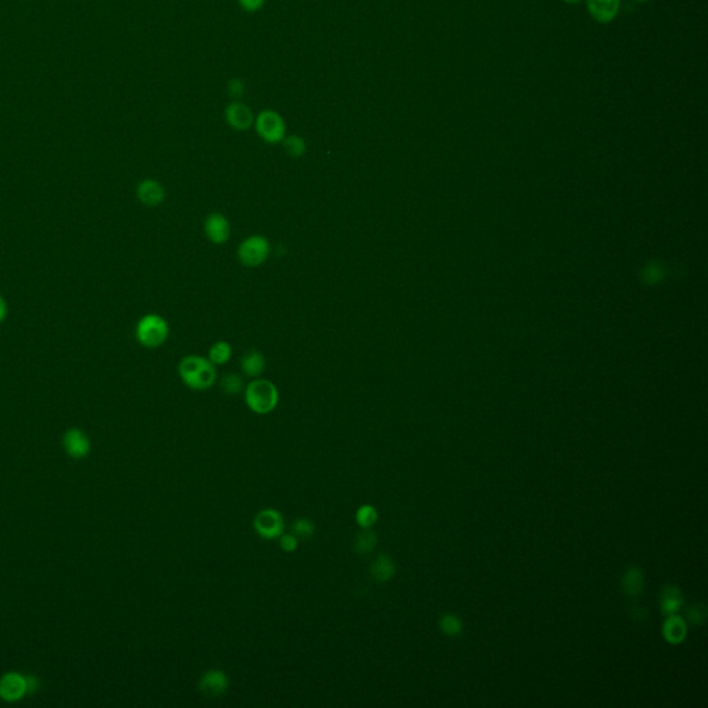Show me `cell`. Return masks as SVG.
Returning <instances> with one entry per match:
<instances>
[{
    "label": "cell",
    "mask_w": 708,
    "mask_h": 708,
    "mask_svg": "<svg viewBox=\"0 0 708 708\" xmlns=\"http://www.w3.org/2000/svg\"><path fill=\"white\" fill-rule=\"evenodd\" d=\"M178 371L184 385L197 391L212 388L217 379L216 366L212 364L207 357L198 354L183 357Z\"/></svg>",
    "instance_id": "6da1fadb"
},
{
    "label": "cell",
    "mask_w": 708,
    "mask_h": 708,
    "mask_svg": "<svg viewBox=\"0 0 708 708\" xmlns=\"http://www.w3.org/2000/svg\"><path fill=\"white\" fill-rule=\"evenodd\" d=\"M248 409L259 415H267L275 410L279 401V391L269 379L255 378L244 389Z\"/></svg>",
    "instance_id": "7a4b0ae2"
},
{
    "label": "cell",
    "mask_w": 708,
    "mask_h": 708,
    "mask_svg": "<svg viewBox=\"0 0 708 708\" xmlns=\"http://www.w3.org/2000/svg\"><path fill=\"white\" fill-rule=\"evenodd\" d=\"M170 328L160 314H145L136 325V339L145 349H158L168 341Z\"/></svg>",
    "instance_id": "3957f363"
},
{
    "label": "cell",
    "mask_w": 708,
    "mask_h": 708,
    "mask_svg": "<svg viewBox=\"0 0 708 708\" xmlns=\"http://www.w3.org/2000/svg\"><path fill=\"white\" fill-rule=\"evenodd\" d=\"M272 253L270 241L265 235H250L238 247L237 256L241 265L247 267L262 266Z\"/></svg>",
    "instance_id": "277c9868"
},
{
    "label": "cell",
    "mask_w": 708,
    "mask_h": 708,
    "mask_svg": "<svg viewBox=\"0 0 708 708\" xmlns=\"http://www.w3.org/2000/svg\"><path fill=\"white\" fill-rule=\"evenodd\" d=\"M257 136L265 143L278 144L287 136V125L281 115L273 110H265L255 118L253 122Z\"/></svg>",
    "instance_id": "5b68a950"
},
{
    "label": "cell",
    "mask_w": 708,
    "mask_h": 708,
    "mask_svg": "<svg viewBox=\"0 0 708 708\" xmlns=\"http://www.w3.org/2000/svg\"><path fill=\"white\" fill-rule=\"evenodd\" d=\"M255 531L265 540H275L284 534V518L277 509H263L253 519Z\"/></svg>",
    "instance_id": "8992f818"
},
{
    "label": "cell",
    "mask_w": 708,
    "mask_h": 708,
    "mask_svg": "<svg viewBox=\"0 0 708 708\" xmlns=\"http://www.w3.org/2000/svg\"><path fill=\"white\" fill-rule=\"evenodd\" d=\"M204 231L206 238L215 245H223L230 240V222L223 213L213 212L205 219Z\"/></svg>",
    "instance_id": "52a82bcc"
},
{
    "label": "cell",
    "mask_w": 708,
    "mask_h": 708,
    "mask_svg": "<svg viewBox=\"0 0 708 708\" xmlns=\"http://www.w3.org/2000/svg\"><path fill=\"white\" fill-rule=\"evenodd\" d=\"M26 693V681L21 674L7 672L0 678V699L4 702H19Z\"/></svg>",
    "instance_id": "ba28073f"
},
{
    "label": "cell",
    "mask_w": 708,
    "mask_h": 708,
    "mask_svg": "<svg viewBox=\"0 0 708 708\" xmlns=\"http://www.w3.org/2000/svg\"><path fill=\"white\" fill-rule=\"evenodd\" d=\"M225 118L230 126L238 132L248 130L255 122V116L251 108L238 100L230 103L226 107Z\"/></svg>",
    "instance_id": "9c48e42d"
},
{
    "label": "cell",
    "mask_w": 708,
    "mask_h": 708,
    "mask_svg": "<svg viewBox=\"0 0 708 708\" xmlns=\"http://www.w3.org/2000/svg\"><path fill=\"white\" fill-rule=\"evenodd\" d=\"M200 690L207 697H219L229 689V678L220 669H209L200 679Z\"/></svg>",
    "instance_id": "30bf717a"
},
{
    "label": "cell",
    "mask_w": 708,
    "mask_h": 708,
    "mask_svg": "<svg viewBox=\"0 0 708 708\" xmlns=\"http://www.w3.org/2000/svg\"><path fill=\"white\" fill-rule=\"evenodd\" d=\"M590 16L596 23L610 24L616 20L621 0H585Z\"/></svg>",
    "instance_id": "8fae6325"
},
{
    "label": "cell",
    "mask_w": 708,
    "mask_h": 708,
    "mask_svg": "<svg viewBox=\"0 0 708 708\" xmlns=\"http://www.w3.org/2000/svg\"><path fill=\"white\" fill-rule=\"evenodd\" d=\"M63 444L69 457L85 458L91 451V441L88 436L79 429H69L63 437Z\"/></svg>",
    "instance_id": "7c38bea8"
},
{
    "label": "cell",
    "mask_w": 708,
    "mask_h": 708,
    "mask_svg": "<svg viewBox=\"0 0 708 708\" xmlns=\"http://www.w3.org/2000/svg\"><path fill=\"white\" fill-rule=\"evenodd\" d=\"M165 188L155 179H145L138 185V201L145 206H158L165 201Z\"/></svg>",
    "instance_id": "4fadbf2b"
},
{
    "label": "cell",
    "mask_w": 708,
    "mask_h": 708,
    "mask_svg": "<svg viewBox=\"0 0 708 708\" xmlns=\"http://www.w3.org/2000/svg\"><path fill=\"white\" fill-rule=\"evenodd\" d=\"M685 605V596L679 587L665 585L660 594V610L664 616L677 615Z\"/></svg>",
    "instance_id": "5bb4252c"
},
{
    "label": "cell",
    "mask_w": 708,
    "mask_h": 708,
    "mask_svg": "<svg viewBox=\"0 0 708 708\" xmlns=\"http://www.w3.org/2000/svg\"><path fill=\"white\" fill-rule=\"evenodd\" d=\"M687 635L686 621L678 615L667 616L662 624V638L669 645H679L685 640Z\"/></svg>",
    "instance_id": "9a60e30c"
},
{
    "label": "cell",
    "mask_w": 708,
    "mask_h": 708,
    "mask_svg": "<svg viewBox=\"0 0 708 708\" xmlns=\"http://www.w3.org/2000/svg\"><path fill=\"white\" fill-rule=\"evenodd\" d=\"M621 590L630 597L640 596L645 590V574L640 566H630L621 577Z\"/></svg>",
    "instance_id": "2e32d148"
},
{
    "label": "cell",
    "mask_w": 708,
    "mask_h": 708,
    "mask_svg": "<svg viewBox=\"0 0 708 708\" xmlns=\"http://www.w3.org/2000/svg\"><path fill=\"white\" fill-rule=\"evenodd\" d=\"M369 574L376 583H386L396 574V565L388 553H381L375 558L369 568Z\"/></svg>",
    "instance_id": "e0dca14e"
},
{
    "label": "cell",
    "mask_w": 708,
    "mask_h": 708,
    "mask_svg": "<svg viewBox=\"0 0 708 708\" xmlns=\"http://www.w3.org/2000/svg\"><path fill=\"white\" fill-rule=\"evenodd\" d=\"M241 369L250 378H259L266 369L265 354L256 349L248 350L241 359Z\"/></svg>",
    "instance_id": "ac0fdd59"
},
{
    "label": "cell",
    "mask_w": 708,
    "mask_h": 708,
    "mask_svg": "<svg viewBox=\"0 0 708 708\" xmlns=\"http://www.w3.org/2000/svg\"><path fill=\"white\" fill-rule=\"evenodd\" d=\"M378 544V535L371 528H363L354 537V552L360 556H366L374 552Z\"/></svg>",
    "instance_id": "d6986e66"
},
{
    "label": "cell",
    "mask_w": 708,
    "mask_h": 708,
    "mask_svg": "<svg viewBox=\"0 0 708 708\" xmlns=\"http://www.w3.org/2000/svg\"><path fill=\"white\" fill-rule=\"evenodd\" d=\"M232 357V347L226 341H217L213 343L209 349L207 359L215 366H226Z\"/></svg>",
    "instance_id": "ffe728a7"
},
{
    "label": "cell",
    "mask_w": 708,
    "mask_h": 708,
    "mask_svg": "<svg viewBox=\"0 0 708 708\" xmlns=\"http://www.w3.org/2000/svg\"><path fill=\"white\" fill-rule=\"evenodd\" d=\"M438 628L444 635L456 638L463 632V622L457 615L447 613L438 620Z\"/></svg>",
    "instance_id": "44dd1931"
},
{
    "label": "cell",
    "mask_w": 708,
    "mask_h": 708,
    "mask_svg": "<svg viewBox=\"0 0 708 708\" xmlns=\"http://www.w3.org/2000/svg\"><path fill=\"white\" fill-rule=\"evenodd\" d=\"M708 609L704 603H694L686 609V622L692 627H702L707 621Z\"/></svg>",
    "instance_id": "7402d4cb"
},
{
    "label": "cell",
    "mask_w": 708,
    "mask_h": 708,
    "mask_svg": "<svg viewBox=\"0 0 708 708\" xmlns=\"http://www.w3.org/2000/svg\"><path fill=\"white\" fill-rule=\"evenodd\" d=\"M282 147H284V151L292 158H299V157L304 155V153H306V141L297 135H292L288 138L285 136V138L282 140Z\"/></svg>",
    "instance_id": "603a6c76"
},
{
    "label": "cell",
    "mask_w": 708,
    "mask_h": 708,
    "mask_svg": "<svg viewBox=\"0 0 708 708\" xmlns=\"http://www.w3.org/2000/svg\"><path fill=\"white\" fill-rule=\"evenodd\" d=\"M220 389L227 396H237L241 391H244L245 386H244V381L240 375L229 374V375H225L223 379L220 381Z\"/></svg>",
    "instance_id": "cb8c5ba5"
},
{
    "label": "cell",
    "mask_w": 708,
    "mask_h": 708,
    "mask_svg": "<svg viewBox=\"0 0 708 708\" xmlns=\"http://www.w3.org/2000/svg\"><path fill=\"white\" fill-rule=\"evenodd\" d=\"M356 520L361 528H371L378 520V512L372 505H363L356 512Z\"/></svg>",
    "instance_id": "d4e9b609"
},
{
    "label": "cell",
    "mask_w": 708,
    "mask_h": 708,
    "mask_svg": "<svg viewBox=\"0 0 708 708\" xmlns=\"http://www.w3.org/2000/svg\"><path fill=\"white\" fill-rule=\"evenodd\" d=\"M291 531H292V534L297 537V540H309V538H312L314 535L316 527H314V523L310 519L300 518V519H297L292 523Z\"/></svg>",
    "instance_id": "484cf974"
},
{
    "label": "cell",
    "mask_w": 708,
    "mask_h": 708,
    "mask_svg": "<svg viewBox=\"0 0 708 708\" xmlns=\"http://www.w3.org/2000/svg\"><path fill=\"white\" fill-rule=\"evenodd\" d=\"M299 545V540L291 533V534H282L279 537V547L285 552H294L297 550Z\"/></svg>",
    "instance_id": "4316f807"
},
{
    "label": "cell",
    "mask_w": 708,
    "mask_h": 708,
    "mask_svg": "<svg viewBox=\"0 0 708 708\" xmlns=\"http://www.w3.org/2000/svg\"><path fill=\"white\" fill-rule=\"evenodd\" d=\"M229 94L232 97V98H241L242 94L245 92V86H244V82L241 79H231L229 82Z\"/></svg>",
    "instance_id": "83f0119b"
},
{
    "label": "cell",
    "mask_w": 708,
    "mask_h": 708,
    "mask_svg": "<svg viewBox=\"0 0 708 708\" xmlns=\"http://www.w3.org/2000/svg\"><path fill=\"white\" fill-rule=\"evenodd\" d=\"M238 3L247 13H256L265 6L266 0H238Z\"/></svg>",
    "instance_id": "f1b7e54d"
},
{
    "label": "cell",
    "mask_w": 708,
    "mask_h": 708,
    "mask_svg": "<svg viewBox=\"0 0 708 708\" xmlns=\"http://www.w3.org/2000/svg\"><path fill=\"white\" fill-rule=\"evenodd\" d=\"M649 617V612L645 606H640V605H637L631 609V618L635 621V622H645Z\"/></svg>",
    "instance_id": "f546056e"
},
{
    "label": "cell",
    "mask_w": 708,
    "mask_h": 708,
    "mask_svg": "<svg viewBox=\"0 0 708 708\" xmlns=\"http://www.w3.org/2000/svg\"><path fill=\"white\" fill-rule=\"evenodd\" d=\"M25 681H26V690H28V693H34V692H36V689H38V686H39V681H38V678H36V677H34V675L25 677Z\"/></svg>",
    "instance_id": "4dcf8cb0"
},
{
    "label": "cell",
    "mask_w": 708,
    "mask_h": 708,
    "mask_svg": "<svg viewBox=\"0 0 708 708\" xmlns=\"http://www.w3.org/2000/svg\"><path fill=\"white\" fill-rule=\"evenodd\" d=\"M7 316V304L3 297H0V322L6 319Z\"/></svg>",
    "instance_id": "1f68e13d"
},
{
    "label": "cell",
    "mask_w": 708,
    "mask_h": 708,
    "mask_svg": "<svg viewBox=\"0 0 708 708\" xmlns=\"http://www.w3.org/2000/svg\"><path fill=\"white\" fill-rule=\"evenodd\" d=\"M562 1H563V3H566V4H578V3H581L583 0H562Z\"/></svg>",
    "instance_id": "d6a6232c"
},
{
    "label": "cell",
    "mask_w": 708,
    "mask_h": 708,
    "mask_svg": "<svg viewBox=\"0 0 708 708\" xmlns=\"http://www.w3.org/2000/svg\"><path fill=\"white\" fill-rule=\"evenodd\" d=\"M637 1H640V3H645V1H649V0H637Z\"/></svg>",
    "instance_id": "836d02e7"
}]
</instances>
